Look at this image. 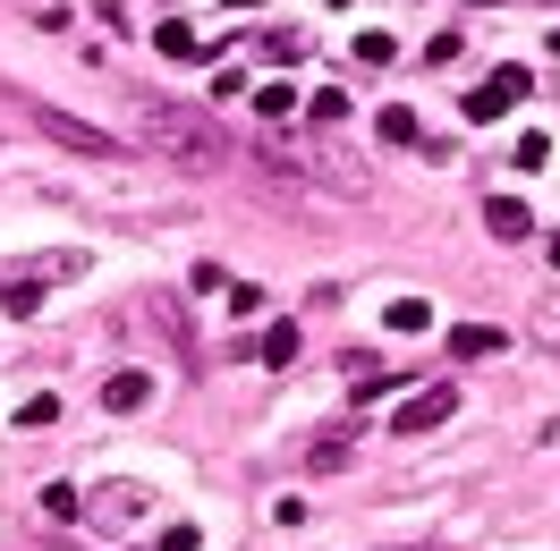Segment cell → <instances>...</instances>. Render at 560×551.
<instances>
[{
  "label": "cell",
  "mask_w": 560,
  "mask_h": 551,
  "mask_svg": "<svg viewBox=\"0 0 560 551\" xmlns=\"http://www.w3.org/2000/svg\"><path fill=\"white\" fill-rule=\"evenodd\" d=\"M451 415H458V382H424V390H408L390 408V433H442Z\"/></svg>",
  "instance_id": "obj_3"
},
{
  "label": "cell",
  "mask_w": 560,
  "mask_h": 551,
  "mask_svg": "<svg viewBox=\"0 0 560 551\" xmlns=\"http://www.w3.org/2000/svg\"><path fill=\"white\" fill-rule=\"evenodd\" d=\"M424 323H433V314H424L417 297H399V306H390V331H424Z\"/></svg>",
  "instance_id": "obj_16"
},
{
  "label": "cell",
  "mask_w": 560,
  "mask_h": 551,
  "mask_svg": "<svg viewBox=\"0 0 560 551\" xmlns=\"http://www.w3.org/2000/svg\"><path fill=\"white\" fill-rule=\"evenodd\" d=\"M51 415H60V399H51V390H43V399H26V408H18V424H26V433H35V424H51Z\"/></svg>",
  "instance_id": "obj_17"
},
{
  "label": "cell",
  "mask_w": 560,
  "mask_h": 551,
  "mask_svg": "<svg viewBox=\"0 0 560 551\" xmlns=\"http://www.w3.org/2000/svg\"><path fill=\"white\" fill-rule=\"evenodd\" d=\"M162 551H196V526H171V535H162Z\"/></svg>",
  "instance_id": "obj_18"
},
{
  "label": "cell",
  "mask_w": 560,
  "mask_h": 551,
  "mask_svg": "<svg viewBox=\"0 0 560 551\" xmlns=\"http://www.w3.org/2000/svg\"><path fill=\"white\" fill-rule=\"evenodd\" d=\"M526 85H535V77H526V69H501V77H492V103L510 110V103H518V94H526Z\"/></svg>",
  "instance_id": "obj_13"
},
{
  "label": "cell",
  "mask_w": 560,
  "mask_h": 551,
  "mask_svg": "<svg viewBox=\"0 0 560 551\" xmlns=\"http://www.w3.org/2000/svg\"><path fill=\"white\" fill-rule=\"evenodd\" d=\"M255 103H264V119H289V110H298V85H264Z\"/></svg>",
  "instance_id": "obj_14"
},
{
  "label": "cell",
  "mask_w": 560,
  "mask_h": 551,
  "mask_svg": "<svg viewBox=\"0 0 560 551\" xmlns=\"http://www.w3.org/2000/svg\"><path fill=\"white\" fill-rule=\"evenodd\" d=\"M544 255H552V263H560V238H544Z\"/></svg>",
  "instance_id": "obj_19"
},
{
  "label": "cell",
  "mask_w": 560,
  "mask_h": 551,
  "mask_svg": "<svg viewBox=\"0 0 560 551\" xmlns=\"http://www.w3.org/2000/svg\"><path fill=\"white\" fill-rule=\"evenodd\" d=\"M103 408H110V415L153 408V382H144V374H110V382H103Z\"/></svg>",
  "instance_id": "obj_5"
},
{
  "label": "cell",
  "mask_w": 560,
  "mask_h": 551,
  "mask_svg": "<svg viewBox=\"0 0 560 551\" xmlns=\"http://www.w3.org/2000/svg\"><path fill=\"white\" fill-rule=\"evenodd\" d=\"M485 221H492V238H510V246H518V238H535V212H526V204H510V196H492V204H485Z\"/></svg>",
  "instance_id": "obj_7"
},
{
  "label": "cell",
  "mask_w": 560,
  "mask_h": 551,
  "mask_svg": "<svg viewBox=\"0 0 560 551\" xmlns=\"http://www.w3.org/2000/svg\"><path fill=\"white\" fill-rule=\"evenodd\" d=\"M476 9H492V0H476Z\"/></svg>",
  "instance_id": "obj_21"
},
{
  "label": "cell",
  "mask_w": 560,
  "mask_h": 551,
  "mask_svg": "<svg viewBox=\"0 0 560 551\" xmlns=\"http://www.w3.org/2000/svg\"><path fill=\"white\" fill-rule=\"evenodd\" d=\"M26 119H35L43 137L60 144V153H77V162H128V144L110 137V128H85L77 110H51V103H26Z\"/></svg>",
  "instance_id": "obj_2"
},
{
  "label": "cell",
  "mask_w": 560,
  "mask_h": 551,
  "mask_svg": "<svg viewBox=\"0 0 560 551\" xmlns=\"http://www.w3.org/2000/svg\"><path fill=\"white\" fill-rule=\"evenodd\" d=\"M552 51H560V35H552Z\"/></svg>",
  "instance_id": "obj_22"
},
{
  "label": "cell",
  "mask_w": 560,
  "mask_h": 551,
  "mask_svg": "<svg viewBox=\"0 0 560 551\" xmlns=\"http://www.w3.org/2000/svg\"><path fill=\"white\" fill-rule=\"evenodd\" d=\"M535 348H552V356H560V297L535 306Z\"/></svg>",
  "instance_id": "obj_12"
},
{
  "label": "cell",
  "mask_w": 560,
  "mask_h": 551,
  "mask_svg": "<svg viewBox=\"0 0 560 551\" xmlns=\"http://www.w3.org/2000/svg\"><path fill=\"white\" fill-rule=\"evenodd\" d=\"M442 348H451L458 365H467V356H501V348H510V340H501L492 323H458V331H451V340H442Z\"/></svg>",
  "instance_id": "obj_6"
},
{
  "label": "cell",
  "mask_w": 560,
  "mask_h": 551,
  "mask_svg": "<svg viewBox=\"0 0 560 551\" xmlns=\"http://www.w3.org/2000/svg\"><path fill=\"white\" fill-rule=\"evenodd\" d=\"M230 9H255V0H230Z\"/></svg>",
  "instance_id": "obj_20"
},
{
  "label": "cell",
  "mask_w": 560,
  "mask_h": 551,
  "mask_svg": "<svg viewBox=\"0 0 560 551\" xmlns=\"http://www.w3.org/2000/svg\"><path fill=\"white\" fill-rule=\"evenodd\" d=\"M43 517H51V526L85 517V492H69V483H43Z\"/></svg>",
  "instance_id": "obj_9"
},
{
  "label": "cell",
  "mask_w": 560,
  "mask_h": 551,
  "mask_svg": "<svg viewBox=\"0 0 560 551\" xmlns=\"http://www.w3.org/2000/svg\"><path fill=\"white\" fill-rule=\"evenodd\" d=\"M77 272H85V255H77V246H69V255H35V263H26V272H18V280L35 289V280H77Z\"/></svg>",
  "instance_id": "obj_8"
},
{
  "label": "cell",
  "mask_w": 560,
  "mask_h": 551,
  "mask_svg": "<svg viewBox=\"0 0 560 551\" xmlns=\"http://www.w3.org/2000/svg\"><path fill=\"white\" fill-rule=\"evenodd\" d=\"M85 517H94L103 535H128V526H144V517H153V492H144V483H103V492L85 501Z\"/></svg>",
  "instance_id": "obj_4"
},
{
  "label": "cell",
  "mask_w": 560,
  "mask_h": 551,
  "mask_svg": "<svg viewBox=\"0 0 560 551\" xmlns=\"http://www.w3.org/2000/svg\"><path fill=\"white\" fill-rule=\"evenodd\" d=\"M383 144H417V110H408V103L383 110Z\"/></svg>",
  "instance_id": "obj_11"
},
{
  "label": "cell",
  "mask_w": 560,
  "mask_h": 551,
  "mask_svg": "<svg viewBox=\"0 0 560 551\" xmlns=\"http://www.w3.org/2000/svg\"><path fill=\"white\" fill-rule=\"evenodd\" d=\"M153 43H162V60H196V35H187V26H162Z\"/></svg>",
  "instance_id": "obj_15"
},
{
  "label": "cell",
  "mask_w": 560,
  "mask_h": 551,
  "mask_svg": "<svg viewBox=\"0 0 560 551\" xmlns=\"http://www.w3.org/2000/svg\"><path fill=\"white\" fill-rule=\"evenodd\" d=\"M289 356H298V323H272V331H264V365H289Z\"/></svg>",
  "instance_id": "obj_10"
},
{
  "label": "cell",
  "mask_w": 560,
  "mask_h": 551,
  "mask_svg": "<svg viewBox=\"0 0 560 551\" xmlns=\"http://www.w3.org/2000/svg\"><path fill=\"white\" fill-rule=\"evenodd\" d=\"M137 137L178 171H221L230 162V128L196 103H137Z\"/></svg>",
  "instance_id": "obj_1"
}]
</instances>
